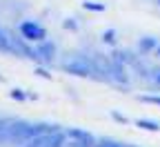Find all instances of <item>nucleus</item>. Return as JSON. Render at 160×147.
Listing matches in <instances>:
<instances>
[{
	"label": "nucleus",
	"instance_id": "1",
	"mask_svg": "<svg viewBox=\"0 0 160 147\" xmlns=\"http://www.w3.org/2000/svg\"><path fill=\"white\" fill-rule=\"evenodd\" d=\"M58 125H45V123H38V125H29V123H11L9 127V138L18 145H27L31 138L40 136V134H49V132H56Z\"/></svg>",
	"mask_w": 160,
	"mask_h": 147
},
{
	"label": "nucleus",
	"instance_id": "2",
	"mask_svg": "<svg viewBox=\"0 0 160 147\" xmlns=\"http://www.w3.org/2000/svg\"><path fill=\"white\" fill-rule=\"evenodd\" d=\"M65 69H67L69 74H76V76H91V74H96V67L91 65L87 58H82V56H78V58H73L71 62H67Z\"/></svg>",
	"mask_w": 160,
	"mask_h": 147
},
{
	"label": "nucleus",
	"instance_id": "3",
	"mask_svg": "<svg viewBox=\"0 0 160 147\" xmlns=\"http://www.w3.org/2000/svg\"><path fill=\"white\" fill-rule=\"evenodd\" d=\"M67 138H69V147H96V138L82 129H69Z\"/></svg>",
	"mask_w": 160,
	"mask_h": 147
},
{
	"label": "nucleus",
	"instance_id": "4",
	"mask_svg": "<svg viewBox=\"0 0 160 147\" xmlns=\"http://www.w3.org/2000/svg\"><path fill=\"white\" fill-rule=\"evenodd\" d=\"M20 34H22L25 40H38V43L47 36L45 29L40 25H36V23H22V25H20Z\"/></svg>",
	"mask_w": 160,
	"mask_h": 147
},
{
	"label": "nucleus",
	"instance_id": "5",
	"mask_svg": "<svg viewBox=\"0 0 160 147\" xmlns=\"http://www.w3.org/2000/svg\"><path fill=\"white\" fill-rule=\"evenodd\" d=\"M53 54H56V45H51V43H42L36 49V56H42L45 60H51Z\"/></svg>",
	"mask_w": 160,
	"mask_h": 147
},
{
	"label": "nucleus",
	"instance_id": "6",
	"mask_svg": "<svg viewBox=\"0 0 160 147\" xmlns=\"http://www.w3.org/2000/svg\"><path fill=\"white\" fill-rule=\"evenodd\" d=\"M113 60L116 62H122V65H131V62H136V56H131L129 51H116Z\"/></svg>",
	"mask_w": 160,
	"mask_h": 147
},
{
	"label": "nucleus",
	"instance_id": "7",
	"mask_svg": "<svg viewBox=\"0 0 160 147\" xmlns=\"http://www.w3.org/2000/svg\"><path fill=\"white\" fill-rule=\"evenodd\" d=\"M138 127H145L149 132H158L160 129V123H153V120H138Z\"/></svg>",
	"mask_w": 160,
	"mask_h": 147
},
{
	"label": "nucleus",
	"instance_id": "8",
	"mask_svg": "<svg viewBox=\"0 0 160 147\" xmlns=\"http://www.w3.org/2000/svg\"><path fill=\"white\" fill-rule=\"evenodd\" d=\"M153 47H158L156 38H142V40H140V49H142V51H149V49H153Z\"/></svg>",
	"mask_w": 160,
	"mask_h": 147
},
{
	"label": "nucleus",
	"instance_id": "9",
	"mask_svg": "<svg viewBox=\"0 0 160 147\" xmlns=\"http://www.w3.org/2000/svg\"><path fill=\"white\" fill-rule=\"evenodd\" d=\"M0 49H11V38L0 29Z\"/></svg>",
	"mask_w": 160,
	"mask_h": 147
},
{
	"label": "nucleus",
	"instance_id": "10",
	"mask_svg": "<svg viewBox=\"0 0 160 147\" xmlns=\"http://www.w3.org/2000/svg\"><path fill=\"white\" fill-rule=\"evenodd\" d=\"M102 40H105V43H116V31H113V29L105 31V34H102Z\"/></svg>",
	"mask_w": 160,
	"mask_h": 147
},
{
	"label": "nucleus",
	"instance_id": "11",
	"mask_svg": "<svg viewBox=\"0 0 160 147\" xmlns=\"http://www.w3.org/2000/svg\"><path fill=\"white\" fill-rule=\"evenodd\" d=\"M96 147H122L120 143H113V140H100Z\"/></svg>",
	"mask_w": 160,
	"mask_h": 147
},
{
	"label": "nucleus",
	"instance_id": "12",
	"mask_svg": "<svg viewBox=\"0 0 160 147\" xmlns=\"http://www.w3.org/2000/svg\"><path fill=\"white\" fill-rule=\"evenodd\" d=\"M140 100H145V102H153V105H160V96H142Z\"/></svg>",
	"mask_w": 160,
	"mask_h": 147
},
{
	"label": "nucleus",
	"instance_id": "13",
	"mask_svg": "<svg viewBox=\"0 0 160 147\" xmlns=\"http://www.w3.org/2000/svg\"><path fill=\"white\" fill-rule=\"evenodd\" d=\"M85 7L87 9H93V11H102L105 9V5H93V3H85Z\"/></svg>",
	"mask_w": 160,
	"mask_h": 147
},
{
	"label": "nucleus",
	"instance_id": "14",
	"mask_svg": "<svg viewBox=\"0 0 160 147\" xmlns=\"http://www.w3.org/2000/svg\"><path fill=\"white\" fill-rule=\"evenodd\" d=\"M151 80L160 87V69H153V71H151Z\"/></svg>",
	"mask_w": 160,
	"mask_h": 147
},
{
	"label": "nucleus",
	"instance_id": "15",
	"mask_svg": "<svg viewBox=\"0 0 160 147\" xmlns=\"http://www.w3.org/2000/svg\"><path fill=\"white\" fill-rule=\"evenodd\" d=\"M11 98H18V100H22V98H25V94L20 92V89H13V92H11Z\"/></svg>",
	"mask_w": 160,
	"mask_h": 147
},
{
	"label": "nucleus",
	"instance_id": "16",
	"mask_svg": "<svg viewBox=\"0 0 160 147\" xmlns=\"http://www.w3.org/2000/svg\"><path fill=\"white\" fill-rule=\"evenodd\" d=\"M5 125H11V123H9V120H0V134H2V132L7 129V127H5Z\"/></svg>",
	"mask_w": 160,
	"mask_h": 147
},
{
	"label": "nucleus",
	"instance_id": "17",
	"mask_svg": "<svg viewBox=\"0 0 160 147\" xmlns=\"http://www.w3.org/2000/svg\"><path fill=\"white\" fill-rule=\"evenodd\" d=\"M156 56H158V58H160V45H158V47H156Z\"/></svg>",
	"mask_w": 160,
	"mask_h": 147
},
{
	"label": "nucleus",
	"instance_id": "18",
	"mask_svg": "<svg viewBox=\"0 0 160 147\" xmlns=\"http://www.w3.org/2000/svg\"><path fill=\"white\" fill-rule=\"evenodd\" d=\"M158 3H160V0H158Z\"/></svg>",
	"mask_w": 160,
	"mask_h": 147
}]
</instances>
